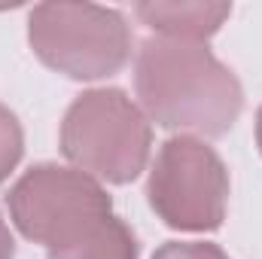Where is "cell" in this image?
<instances>
[{"label":"cell","instance_id":"obj_1","mask_svg":"<svg viewBox=\"0 0 262 259\" xmlns=\"http://www.w3.org/2000/svg\"><path fill=\"white\" fill-rule=\"evenodd\" d=\"M137 95L159 125L201 134H223L241 110L232 70L192 43L149 40L137 58Z\"/></svg>","mask_w":262,"mask_h":259},{"label":"cell","instance_id":"obj_2","mask_svg":"<svg viewBox=\"0 0 262 259\" xmlns=\"http://www.w3.org/2000/svg\"><path fill=\"white\" fill-rule=\"evenodd\" d=\"M61 149L82 174L128 183L149 156V125L122 92H89L67 110Z\"/></svg>","mask_w":262,"mask_h":259},{"label":"cell","instance_id":"obj_3","mask_svg":"<svg viewBox=\"0 0 262 259\" xmlns=\"http://www.w3.org/2000/svg\"><path fill=\"white\" fill-rule=\"evenodd\" d=\"M25 238L64 250L110 217V198L82 171L40 165L31 168L6 198Z\"/></svg>","mask_w":262,"mask_h":259},{"label":"cell","instance_id":"obj_4","mask_svg":"<svg viewBox=\"0 0 262 259\" xmlns=\"http://www.w3.org/2000/svg\"><path fill=\"white\" fill-rule=\"evenodd\" d=\"M146 192L171 229L207 232L223 223L229 177L210 146L195 137H174L162 146Z\"/></svg>","mask_w":262,"mask_h":259},{"label":"cell","instance_id":"obj_5","mask_svg":"<svg viewBox=\"0 0 262 259\" xmlns=\"http://www.w3.org/2000/svg\"><path fill=\"white\" fill-rule=\"evenodd\" d=\"M31 43L49 67L73 79L110 76L128 58V31L110 9L43 6L31 18Z\"/></svg>","mask_w":262,"mask_h":259},{"label":"cell","instance_id":"obj_6","mask_svg":"<svg viewBox=\"0 0 262 259\" xmlns=\"http://www.w3.org/2000/svg\"><path fill=\"white\" fill-rule=\"evenodd\" d=\"M49 259H137V244L125 223L107 217L76 244L64 250H49Z\"/></svg>","mask_w":262,"mask_h":259},{"label":"cell","instance_id":"obj_7","mask_svg":"<svg viewBox=\"0 0 262 259\" xmlns=\"http://www.w3.org/2000/svg\"><path fill=\"white\" fill-rule=\"evenodd\" d=\"M18 159H21V128L15 116L0 104V183L9 177Z\"/></svg>","mask_w":262,"mask_h":259},{"label":"cell","instance_id":"obj_8","mask_svg":"<svg viewBox=\"0 0 262 259\" xmlns=\"http://www.w3.org/2000/svg\"><path fill=\"white\" fill-rule=\"evenodd\" d=\"M152 259H226L213 244H165Z\"/></svg>","mask_w":262,"mask_h":259},{"label":"cell","instance_id":"obj_9","mask_svg":"<svg viewBox=\"0 0 262 259\" xmlns=\"http://www.w3.org/2000/svg\"><path fill=\"white\" fill-rule=\"evenodd\" d=\"M12 253H15L12 235H9V229H6V223H3V217H0V259H12Z\"/></svg>","mask_w":262,"mask_h":259},{"label":"cell","instance_id":"obj_10","mask_svg":"<svg viewBox=\"0 0 262 259\" xmlns=\"http://www.w3.org/2000/svg\"><path fill=\"white\" fill-rule=\"evenodd\" d=\"M256 140H259V149H262V110H259V116H256Z\"/></svg>","mask_w":262,"mask_h":259}]
</instances>
